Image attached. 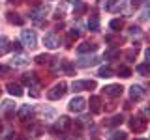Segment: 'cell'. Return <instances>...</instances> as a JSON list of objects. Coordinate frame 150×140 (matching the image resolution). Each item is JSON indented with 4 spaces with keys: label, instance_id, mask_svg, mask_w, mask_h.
Listing matches in <instances>:
<instances>
[{
    "label": "cell",
    "instance_id": "cell-1",
    "mask_svg": "<svg viewBox=\"0 0 150 140\" xmlns=\"http://www.w3.org/2000/svg\"><path fill=\"white\" fill-rule=\"evenodd\" d=\"M66 92H68V84H66V82H58V84H54V86L49 90L47 97L53 99V101H56V99H60V97H64Z\"/></svg>",
    "mask_w": 150,
    "mask_h": 140
},
{
    "label": "cell",
    "instance_id": "cell-2",
    "mask_svg": "<svg viewBox=\"0 0 150 140\" xmlns=\"http://www.w3.org/2000/svg\"><path fill=\"white\" fill-rule=\"evenodd\" d=\"M21 39H23V45H25L26 49H34L38 45V36H36L34 30H23Z\"/></svg>",
    "mask_w": 150,
    "mask_h": 140
},
{
    "label": "cell",
    "instance_id": "cell-3",
    "mask_svg": "<svg viewBox=\"0 0 150 140\" xmlns=\"http://www.w3.org/2000/svg\"><path fill=\"white\" fill-rule=\"evenodd\" d=\"M43 45L47 47V49H58L60 47V39H58V36L54 34V32H49V34H45L43 37Z\"/></svg>",
    "mask_w": 150,
    "mask_h": 140
},
{
    "label": "cell",
    "instance_id": "cell-4",
    "mask_svg": "<svg viewBox=\"0 0 150 140\" xmlns=\"http://www.w3.org/2000/svg\"><path fill=\"white\" fill-rule=\"evenodd\" d=\"M84 108H86V99L84 97H73L69 101V110L71 112H83Z\"/></svg>",
    "mask_w": 150,
    "mask_h": 140
},
{
    "label": "cell",
    "instance_id": "cell-5",
    "mask_svg": "<svg viewBox=\"0 0 150 140\" xmlns=\"http://www.w3.org/2000/svg\"><path fill=\"white\" fill-rule=\"evenodd\" d=\"M73 92H83V90H94L96 88V82L94 80H75L71 84Z\"/></svg>",
    "mask_w": 150,
    "mask_h": 140
},
{
    "label": "cell",
    "instance_id": "cell-6",
    "mask_svg": "<svg viewBox=\"0 0 150 140\" xmlns=\"http://www.w3.org/2000/svg\"><path fill=\"white\" fill-rule=\"evenodd\" d=\"M69 127H71V120H69L68 116H60V120H58V123H56V127L53 129L54 136H56L58 133H62V131H68Z\"/></svg>",
    "mask_w": 150,
    "mask_h": 140
},
{
    "label": "cell",
    "instance_id": "cell-7",
    "mask_svg": "<svg viewBox=\"0 0 150 140\" xmlns=\"http://www.w3.org/2000/svg\"><path fill=\"white\" fill-rule=\"evenodd\" d=\"M129 129L131 131H135V133H143L144 129H146V120H143V118H131L129 120Z\"/></svg>",
    "mask_w": 150,
    "mask_h": 140
},
{
    "label": "cell",
    "instance_id": "cell-8",
    "mask_svg": "<svg viewBox=\"0 0 150 140\" xmlns=\"http://www.w3.org/2000/svg\"><path fill=\"white\" fill-rule=\"evenodd\" d=\"M96 64H100V58L98 56H83V58H79L77 60V65L79 67H92V65H96Z\"/></svg>",
    "mask_w": 150,
    "mask_h": 140
},
{
    "label": "cell",
    "instance_id": "cell-9",
    "mask_svg": "<svg viewBox=\"0 0 150 140\" xmlns=\"http://www.w3.org/2000/svg\"><path fill=\"white\" fill-rule=\"evenodd\" d=\"M32 114H34V106H32V105H23L21 108L17 110V116H19V120H23V121L30 120V118H32Z\"/></svg>",
    "mask_w": 150,
    "mask_h": 140
},
{
    "label": "cell",
    "instance_id": "cell-10",
    "mask_svg": "<svg viewBox=\"0 0 150 140\" xmlns=\"http://www.w3.org/2000/svg\"><path fill=\"white\" fill-rule=\"evenodd\" d=\"M47 13H49V8H47V6H40V8H36V9L30 11V19L36 21V22H40V19H45Z\"/></svg>",
    "mask_w": 150,
    "mask_h": 140
},
{
    "label": "cell",
    "instance_id": "cell-11",
    "mask_svg": "<svg viewBox=\"0 0 150 140\" xmlns=\"http://www.w3.org/2000/svg\"><path fill=\"white\" fill-rule=\"evenodd\" d=\"M103 90H105V93H107L109 97H115V99H116V97H120V95H122L124 88H122L120 84H109V86H105Z\"/></svg>",
    "mask_w": 150,
    "mask_h": 140
},
{
    "label": "cell",
    "instance_id": "cell-12",
    "mask_svg": "<svg viewBox=\"0 0 150 140\" xmlns=\"http://www.w3.org/2000/svg\"><path fill=\"white\" fill-rule=\"evenodd\" d=\"M129 97L133 101H141L144 97V90H143V86H137V84H133V86L129 88Z\"/></svg>",
    "mask_w": 150,
    "mask_h": 140
},
{
    "label": "cell",
    "instance_id": "cell-13",
    "mask_svg": "<svg viewBox=\"0 0 150 140\" xmlns=\"http://www.w3.org/2000/svg\"><path fill=\"white\" fill-rule=\"evenodd\" d=\"M6 19L9 22H11V24H25V17H21L19 15V13H15V11H9V13H6Z\"/></svg>",
    "mask_w": 150,
    "mask_h": 140
},
{
    "label": "cell",
    "instance_id": "cell-14",
    "mask_svg": "<svg viewBox=\"0 0 150 140\" xmlns=\"http://www.w3.org/2000/svg\"><path fill=\"white\" fill-rule=\"evenodd\" d=\"M96 49H98L96 43H88V41H86V43H83V45L77 47V52L79 54H86V52H94Z\"/></svg>",
    "mask_w": 150,
    "mask_h": 140
},
{
    "label": "cell",
    "instance_id": "cell-15",
    "mask_svg": "<svg viewBox=\"0 0 150 140\" xmlns=\"http://www.w3.org/2000/svg\"><path fill=\"white\" fill-rule=\"evenodd\" d=\"M23 82H25L26 86L34 88L36 84H38V75L36 73H25V75H23Z\"/></svg>",
    "mask_w": 150,
    "mask_h": 140
},
{
    "label": "cell",
    "instance_id": "cell-16",
    "mask_svg": "<svg viewBox=\"0 0 150 140\" xmlns=\"http://www.w3.org/2000/svg\"><path fill=\"white\" fill-rule=\"evenodd\" d=\"M90 110L94 114H98V112H101V99L98 95H92L90 97Z\"/></svg>",
    "mask_w": 150,
    "mask_h": 140
},
{
    "label": "cell",
    "instance_id": "cell-17",
    "mask_svg": "<svg viewBox=\"0 0 150 140\" xmlns=\"http://www.w3.org/2000/svg\"><path fill=\"white\" fill-rule=\"evenodd\" d=\"M9 49H11V45H9V39H8L6 36H0V56H4Z\"/></svg>",
    "mask_w": 150,
    "mask_h": 140
},
{
    "label": "cell",
    "instance_id": "cell-18",
    "mask_svg": "<svg viewBox=\"0 0 150 140\" xmlns=\"http://www.w3.org/2000/svg\"><path fill=\"white\" fill-rule=\"evenodd\" d=\"M8 92L11 93V95H15V97H21L23 95V88L19 86V84H15V82H9L8 84Z\"/></svg>",
    "mask_w": 150,
    "mask_h": 140
},
{
    "label": "cell",
    "instance_id": "cell-19",
    "mask_svg": "<svg viewBox=\"0 0 150 140\" xmlns=\"http://www.w3.org/2000/svg\"><path fill=\"white\" fill-rule=\"evenodd\" d=\"M88 28H90L92 32H98V28H100V19H98L96 13H94V15L88 19Z\"/></svg>",
    "mask_w": 150,
    "mask_h": 140
},
{
    "label": "cell",
    "instance_id": "cell-20",
    "mask_svg": "<svg viewBox=\"0 0 150 140\" xmlns=\"http://www.w3.org/2000/svg\"><path fill=\"white\" fill-rule=\"evenodd\" d=\"M11 64H13V65H17V67H23V65H26V64H28V58H26V56H23V54H17L15 58L11 60Z\"/></svg>",
    "mask_w": 150,
    "mask_h": 140
},
{
    "label": "cell",
    "instance_id": "cell-21",
    "mask_svg": "<svg viewBox=\"0 0 150 140\" xmlns=\"http://www.w3.org/2000/svg\"><path fill=\"white\" fill-rule=\"evenodd\" d=\"M112 69L109 67V65H105V67H101L100 71H98V77H101V78H109V77H112Z\"/></svg>",
    "mask_w": 150,
    "mask_h": 140
},
{
    "label": "cell",
    "instance_id": "cell-22",
    "mask_svg": "<svg viewBox=\"0 0 150 140\" xmlns=\"http://www.w3.org/2000/svg\"><path fill=\"white\" fill-rule=\"evenodd\" d=\"M0 110H2L4 114H11V112L15 110V105H13L11 101H4V103H2V108H0Z\"/></svg>",
    "mask_w": 150,
    "mask_h": 140
},
{
    "label": "cell",
    "instance_id": "cell-23",
    "mask_svg": "<svg viewBox=\"0 0 150 140\" xmlns=\"http://www.w3.org/2000/svg\"><path fill=\"white\" fill-rule=\"evenodd\" d=\"M109 26H111V28H112L115 32H120L122 28H124V21H122V19H112Z\"/></svg>",
    "mask_w": 150,
    "mask_h": 140
},
{
    "label": "cell",
    "instance_id": "cell-24",
    "mask_svg": "<svg viewBox=\"0 0 150 140\" xmlns=\"http://www.w3.org/2000/svg\"><path fill=\"white\" fill-rule=\"evenodd\" d=\"M137 73H139V75H144V77H148V75H150V64H139V65H137Z\"/></svg>",
    "mask_w": 150,
    "mask_h": 140
},
{
    "label": "cell",
    "instance_id": "cell-25",
    "mask_svg": "<svg viewBox=\"0 0 150 140\" xmlns=\"http://www.w3.org/2000/svg\"><path fill=\"white\" fill-rule=\"evenodd\" d=\"M60 67L66 71V75H73V65L69 64L68 60H62V62H60Z\"/></svg>",
    "mask_w": 150,
    "mask_h": 140
},
{
    "label": "cell",
    "instance_id": "cell-26",
    "mask_svg": "<svg viewBox=\"0 0 150 140\" xmlns=\"http://www.w3.org/2000/svg\"><path fill=\"white\" fill-rule=\"evenodd\" d=\"M75 125H77V127H84V125H90V118H88V116H81V118L75 121Z\"/></svg>",
    "mask_w": 150,
    "mask_h": 140
},
{
    "label": "cell",
    "instance_id": "cell-27",
    "mask_svg": "<svg viewBox=\"0 0 150 140\" xmlns=\"http://www.w3.org/2000/svg\"><path fill=\"white\" fill-rule=\"evenodd\" d=\"M34 60H36V64L43 65V64H49V60H51V58H49V56H47V54H38Z\"/></svg>",
    "mask_w": 150,
    "mask_h": 140
},
{
    "label": "cell",
    "instance_id": "cell-28",
    "mask_svg": "<svg viewBox=\"0 0 150 140\" xmlns=\"http://www.w3.org/2000/svg\"><path fill=\"white\" fill-rule=\"evenodd\" d=\"M148 19H150V2H146L143 13H141V21H148Z\"/></svg>",
    "mask_w": 150,
    "mask_h": 140
},
{
    "label": "cell",
    "instance_id": "cell-29",
    "mask_svg": "<svg viewBox=\"0 0 150 140\" xmlns=\"http://www.w3.org/2000/svg\"><path fill=\"white\" fill-rule=\"evenodd\" d=\"M118 75H120V77H124V78H128V77H131V69L126 67V65H122V67L118 69Z\"/></svg>",
    "mask_w": 150,
    "mask_h": 140
},
{
    "label": "cell",
    "instance_id": "cell-30",
    "mask_svg": "<svg viewBox=\"0 0 150 140\" xmlns=\"http://www.w3.org/2000/svg\"><path fill=\"white\" fill-rule=\"evenodd\" d=\"M79 36H81V32H79L77 28H73V30H69V34H68V43H69L71 39H77Z\"/></svg>",
    "mask_w": 150,
    "mask_h": 140
},
{
    "label": "cell",
    "instance_id": "cell-31",
    "mask_svg": "<svg viewBox=\"0 0 150 140\" xmlns=\"http://www.w3.org/2000/svg\"><path fill=\"white\" fill-rule=\"evenodd\" d=\"M112 140H126V133H122V131H115V133L111 134Z\"/></svg>",
    "mask_w": 150,
    "mask_h": 140
},
{
    "label": "cell",
    "instance_id": "cell-32",
    "mask_svg": "<svg viewBox=\"0 0 150 140\" xmlns=\"http://www.w3.org/2000/svg\"><path fill=\"white\" fill-rule=\"evenodd\" d=\"M122 121H124V118H122V116H115V118H111V121L107 125H120Z\"/></svg>",
    "mask_w": 150,
    "mask_h": 140
},
{
    "label": "cell",
    "instance_id": "cell-33",
    "mask_svg": "<svg viewBox=\"0 0 150 140\" xmlns=\"http://www.w3.org/2000/svg\"><path fill=\"white\" fill-rule=\"evenodd\" d=\"M86 11V6L84 4H77V8H75V15H81V13Z\"/></svg>",
    "mask_w": 150,
    "mask_h": 140
},
{
    "label": "cell",
    "instance_id": "cell-34",
    "mask_svg": "<svg viewBox=\"0 0 150 140\" xmlns=\"http://www.w3.org/2000/svg\"><path fill=\"white\" fill-rule=\"evenodd\" d=\"M126 56H128L129 58V62H135V56H137V47H135V50H128V52H126Z\"/></svg>",
    "mask_w": 150,
    "mask_h": 140
},
{
    "label": "cell",
    "instance_id": "cell-35",
    "mask_svg": "<svg viewBox=\"0 0 150 140\" xmlns=\"http://www.w3.org/2000/svg\"><path fill=\"white\" fill-rule=\"evenodd\" d=\"M115 2H116V0H105V2H103V8H105V9H112Z\"/></svg>",
    "mask_w": 150,
    "mask_h": 140
},
{
    "label": "cell",
    "instance_id": "cell-36",
    "mask_svg": "<svg viewBox=\"0 0 150 140\" xmlns=\"http://www.w3.org/2000/svg\"><path fill=\"white\" fill-rule=\"evenodd\" d=\"M9 71V67H6V65H0V77H2V75H6Z\"/></svg>",
    "mask_w": 150,
    "mask_h": 140
},
{
    "label": "cell",
    "instance_id": "cell-37",
    "mask_svg": "<svg viewBox=\"0 0 150 140\" xmlns=\"http://www.w3.org/2000/svg\"><path fill=\"white\" fill-rule=\"evenodd\" d=\"M11 49H15V50H21V43H17V41H15V43H11Z\"/></svg>",
    "mask_w": 150,
    "mask_h": 140
},
{
    "label": "cell",
    "instance_id": "cell-38",
    "mask_svg": "<svg viewBox=\"0 0 150 140\" xmlns=\"http://www.w3.org/2000/svg\"><path fill=\"white\" fill-rule=\"evenodd\" d=\"M131 6H141V0H129Z\"/></svg>",
    "mask_w": 150,
    "mask_h": 140
},
{
    "label": "cell",
    "instance_id": "cell-39",
    "mask_svg": "<svg viewBox=\"0 0 150 140\" xmlns=\"http://www.w3.org/2000/svg\"><path fill=\"white\" fill-rule=\"evenodd\" d=\"M131 34H139V26H131Z\"/></svg>",
    "mask_w": 150,
    "mask_h": 140
},
{
    "label": "cell",
    "instance_id": "cell-40",
    "mask_svg": "<svg viewBox=\"0 0 150 140\" xmlns=\"http://www.w3.org/2000/svg\"><path fill=\"white\" fill-rule=\"evenodd\" d=\"M144 56H146V60H148V64H150V49L144 50Z\"/></svg>",
    "mask_w": 150,
    "mask_h": 140
},
{
    "label": "cell",
    "instance_id": "cell-41",
    "mask_svg": "<svg viewBox=\"0 0 150 140\" xmlns=\"http://www.w3.org/2000/svg\"><path fill=\"white\" fill-rule=\"evenodd\" d=\"M144 116H146V118H150V108H144Z\"/></svg>",
    "mask_w": 150,
    "mask_h": 140
},
{
    "label": "cell",
    "instance_id": "cell-42",
    "mask_svg": "<svg viewBox=\"0 0 150 140\" xmlns=\"http://www.w3.org/2000/svg\"><path fill=\"white\" fill-rule=\"evenodd\" d=\"M9 4H19V2H23V0H8Z\"/></svg>",
    "mask_w": 150,
    "mask_h": 140
},
{
    "label": "cell",
    "instance_id": "cell-43",
    "mask_svg": "<svg viewBox=\"0 0 150 140\" xmlns=\"http://www.w3.org/2000/svg\"><path fill=\"white\" fill-rule=\"evenodd\" d=\"M0 131H2V121H0Z\"/></svg>",
    "mask_w": 150,
    "mask_h": 140
},
{
    "label": "cell",
    "instance_id": "cell-44",
    "mask_svg": "<svg viewBox=\"0 0 150 140\" xmlns=\"http://www.w3.org/2000/svg\"><path fill=\"white\" fill-rule=\"evenodd\" d=\"M135 140H144V138H135Z\"/></svg>",
    "mask_w": 150,
    "mask_h": 140
}]
</instances>
